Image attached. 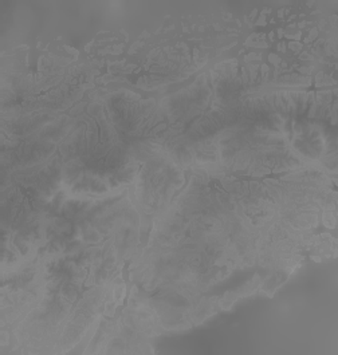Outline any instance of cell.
<instances>
[{"label": "cell", "mask_w": 338, "mask_h": 355, "mask_svg": "<svg viewBox=\"0 0 338 355\" xmlns=\"http://www.w3.org/2000/svg\"><path fill=\"white\" fill-rule=\"evenodd\" d=\"M129 198L132 200V204L136 207L137 212L140 214V218H141V223H140V245L139 250H137V254H141L142 250L149 244V240H151V234L153 231V218L155 215H148L145 212V209L142 208V205L140 204L139 200L135 195V185H130L129 187Z\"/></svg>", "instance_id": "cell-1"}]
</instances>
